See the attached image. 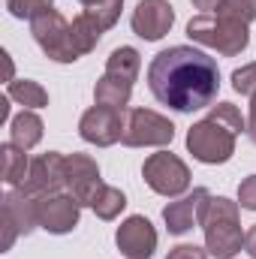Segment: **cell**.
I'll list each match as a JSON object with an SVG mask.
<instances>
[{
	"mask_svg": "<svg viewBox=\"0 0 256 259\" xmlns=\"http://www.w3.org/2000/svg\"><path fill=\"white\" fill-rule=\"evenodd\" d=\"M148 88L163 106L175 112H196L211 106V100L217 97L220 69L205 52H196L190 46H172L151 61Z\"/></svg>",
	"mask_w": 256,
	"mask_h": 259,
	"instance_id": "1",
	"label": "cell"
},
{
	"mask_svg": "<svg viewBox=\"0 0 256 259\" xmlns=\"http://www.w3.org/2000/svg\"><path fill=\"white\" fill-rule=\"evenodd\" d=\"M241 130L247 133V121L241 118L238 106L217 103V106H211L208 118H202L199 124L190 127L187 151L199 163H208V166L226 163L235 154V139L241 136Z\"/></svg>",
	"mask_w": 256,
	"mask_h": 259,
	"instance_id": "2",
	"label": "cell"
},
{
	"mask_svg": "<svg viewBox=\"0 0 256 259\" xmlns=\"http://www.w3.org/2000/svg\"><path fill=\"white\" fill-rule=\"evenodd\" d=\"M202 232H205V250L217 259H232L244 247V232L238 223V202L223 199V196H211L202 220H199Z\"/></svg>",
	"mask_w": 256,
	"mask_h": 259,
	"instance_id": "3",
	"label": "cell"
},
{
	"mask_svg": "<svg viewBox=\"0 0 256 259\" xmlns=\"http://www.w3.org/2000/svg\"><path fill=\"white\" fill-rule=\"evenodd\" d=\"M187 36H190L193 42H202V46L220 52L223 58H235V55H241V52L247 49V42H250V30H247V24L229 18V15H220V12L190 18V24H187Z\"/></svg>",
	"mask_w": 256,
	"mask_h": 259,
	"instance_id": "4",
	"label": "cell"
},
{
	"mask_svg": "<svg viewBox=\"0 0 256 259\" xmlns=\"http://www.w3.org/2000/svg\"><path fill=\"white\" fill-rule=\"evenodd\" d=\"M30 33L46 58H52L58 64L78 61V52L72 49V36H69V21L58 9H46L36 18H30Z\"/></svg>",
	"mask_w": 256,
	"mask_h": 259,
	"instance_id": "5",
	"label": "cell"
},
{
	"mask_svg": "<svg viewBox=\"0 0 256 259\" xmlns=\"http://www.w3.org/2000/svg\"><path fill=\"white\" fill-rule=\"evenodd\" d=\"M39 226V214H36V199L24 193L21 187H9V193L3 196V211H0V250H9L15 244L18 235H27Z\"/></svg>",
	"mask_w": 256,
	"mask_h": 259,
	"instance_id": "6",
	"label": "cell"
},
{
	"mask_svg": "<svg viewBox=\"0 0 256 259\" xmlns=\"http://www.w3.org/2000/svg\"><path fill=\"white\" fill-rule=\"evenodd\" d=\"M175 139V124L151 109H130L121 142L127 148H163Z\"/></svg>",
	"mask_w": 256,
	"mask_h": 259,
	"instance_id": "7",
	"label": "cell"
},
{
	"mask_svg": "<svg viewBox=\"0 0 256 259\" xmlns=\"http://www.w3.org/2000/svg\"><path fill=\"white\" fill-rule=\"evenodd\" d=\"M142 175H145V184L160 196H181L190 187V169L184 166L181 157L169 151L151 154L142 166Z\"/></svg>",
	"mask_w": 256,
	"mask_h": 259,
	"instance_id": "8",
	"label": "cell"
},
{
	"mask_svg": "<svg viewBox=\"0 0 256 259\" xmlns=\"http://www.w3.org/2000/svg\"><path fill=\"white\" fill-rule=\"evenodd\" d=\"M66 187V157L58 151H49V154H39L36 160H30V169H27V178L21 184L24 193H30L33 199H42V196H55Z\"/></svg>",
	"mask_w": 256,
	"mask_h": 259,
	"instance_id": "9",
	"label": "cell"
},
{
	"mask_svg": "<svg viewBox=\"0 0 256 259\" xmlns=\"http://www.w3.org/2000/svg\"><path fill=\"white\" fill-rule=\"evenodd\" d=\"M124 124H127V115L124 109H112V106H94L81 115L78 121V136L97 148H109L115 142H121L124 136Z\"/></svg>",
	"mask_w": 256,
	"mask_h": 259,
	"instance_id": "10",
	"label": "cell"
},
{
	"mask_svg": "<svg viewBox=\"0 0 256 259\" xmlns=\"http://www.w3.org/2000/svg\"><path fill=\"white\" fill-rule=\"evenodd\" d=\"M66 190L81 208L84 205L94 208V199L103 190V178H100V166L88 154H69L66 157Z\"/></svg>",
	"mask_w": 256,
	"mask_h": 259,
	"instance_id": "11",
	"label": "cell"
},
{
	"mask_svg": "<svg viewBox=\"0 0 256 259\" xmlns=\"http://www.w3.org/2000/svg\"><path fill=\"white\" fill-rule=\"evenodd\" d=\"M172 21H175V9L169 6V0H142L133 9V18H130L133 33L142 36L145 42L163 39L172 30Z\"/></svg>",
	"mask_w": 256,
	"mask_h": 259,
	"instance_id": "12",
	"label": "cell"
},
{
	"mask_svg": "<svg viewBox=\"0 0 256 259\" xmlns=\"http://www.w3.org/2000/svg\"><path fill=\"white\" fill-rule=\"evenodd\" d=\"M36 214H39V226L52 235H66L78 226V214L81 205L69 193H55L36 199Z\"/></svg>",
	"mask_w": 256,
	"mask_h": 259,
	"instance_id": "13",
	"label": "cell"
},
{
	"mask_svg": "<svg viewBox=\"0 0 256 259\" xmlns=\"http://www.w3.org/2000/svg\"><path fill=\"white\" fill-rule=\"evenodd\" d=\"M115 241H118V250L127 259H151L157 250V232L151 226V220L133 214L127 217L118 232H115Z\"/></svg>",
	"mask_w": 256,
	"mask_h": 259,
	"instance_id": "14",
	"label": "cell"
},
{
	"mask_svg": "<svg viewBox=\"0 0 256 259\" xmlns=\"http://www.w3.org/2000/svg\"><path fill=\"white\" fill-rule=\"evenodd\" d=\"M208 199H211V193H208L205 187H196L190 196H184V199H178V202H169V205L163 208L166 229H169L172 235H184V232H190L193 226L202 220V211H205Z\"/></svg>",
	"mask_w": 256,
	"mask_h": 259,
	"instance_id": "15",
	"label": "cell"
},
{
	"mask_svg": "<svg viewBox=\"0 0 256 259\" xmlns=\"http://www.w3.org/2000/svg\"><path fill=\"white\" fill-rule=\"evenodd\" d=\"M39 139H42V121H39V115H36V112L24 109V112H18V115L9 121V142H12V145H18L21 151L36 148V145H39Z\"/></svg>",
	"mask_w": 256,
	"mask_h": 259,
	"instance_id": "16",
	"label": "cell"
},
{
	"mask_svg": "<svg viewBox=\"0 0 256 259\" xmlns=\"http://www.w3.org/2000/svg\"><path fill=\"white\" fill-rule=\"evenodd\" d=\"M106 30L100 27V21L91 15V12H78L75 18H72V24H69V36H72V49L78 52V58H84L88 52H94L97 49V42H100V36H103Z\"/></svg>",
	"mask_w": 256,
	"mask_h": 259,
	"instance_id": "17",
	"label": "cell"
},
{
	"mask_svg": "<svg viewBox=\"0 0 256 259\" xmlns=\"http://www.w3.org/2000/svg\"><path fill=\"white\" fill-rule=\"evenodd\" d=\"M27 169H30L27 151H21V148L12 145V142L0 145V178H3V184L21 187L24 178H27Z\"/></svg>",
	"mask_w": 256,
	"mask_h": 259,
	"instance_id": "18",
	"label": "cell"
},
{
	"mask_svg": "<svg viewBox=\"0 0 256 259\" xmlns=\"http://www.w3.org/2000/svg\"><path fill=\"white\" fill-rule=\"evenodd\" d=\"M130 97H133V84L124 78H115V75H106L97 81L94 88V100L97 106H112V109H127Z\"/></svg>",
	"mask_w": 256,
	"mask_h": 259,
	"instance_id": "19",
	"label": "cell"
},
{
	"mask_svg": "<svg viewBox=\"0 0 256 259\" xmlns=\"http://www.w3.org/2000/svg\"><path fill=\"white\" fill-rule=\"evenodd\" d=\"M6 97L15 100V103H21V106L30 109V112L49 106V94H46V88H42L39 81H30V78H12L9 88H6Z\"/></svg>",
	"mask_w": 256,
	"mask_h": 259,
	"instance_id": "20",
	"label": "cell"
},
{
	"mask_svg": "<svg viewBox=\"0 0 256 259\" xmlns=\"http://www.w3.org/2000/svg\"><path fill=\"white\" fill-rule=\"evenodd\" d=\"M139 66H142V58H139V52L136 49H130V46H121V49H115L112 55H109V61H106V75H115V78H124V81H136V75H139Z\"/></svg>",
	"mask_w": 256,
	"mask_h": 259,
	"instance_id": "21",
	"label": "cell"
},
{
	"mask_svg": "<svg viewBox=\"0 0 256 259\" xmlns=\"http://www.w3.org/2000/svg\"><path fill=\"white\" fill-rule=\"evenodd\" d=\"M124 208H127V196L121 193L118 187L103 184V190H100L97 199H94V211H97V217H100V220H115Z\"/></svg>",
	"mask_w": 256,
	"mask_h": 259,
	"instance_id": "22",
	"label": "cell"
},
{
	"mask_svg": "<svg viewBox=\"0 0 256 259\" xmlns=\"http://www.w3.org/2000/svg\"><path fill=\"white\" fill-rule=\"evenodd\" d=\"M220 15H229L235 21L250 24V21H256V0H223Z\"/></svg>",
	"mask_w": 256,
	"mask_h": 259,
	"instance_id": "23",
	"label": "cell"
},
{
	"mask_svg": "<svg viewBox=\"0 0 256 259\" xmlns=\"http://www.w3.org/2000/svg\"><path fill=\"white\" fill-rule=\"evenodd\" d=\"M6 9L15 15V18H36L39 12L52 9V0H6Z\"/></svg>",
	"mask_w": 256,
	"mask_h": 259,
	"instance_id": "24",
	"label": "cell"
},
{
	"mask_svg": "<svg viewBox=\"0 0 256 259\" xmlns=\"http://www.w3.org/2000/svg\"><path fill=\"white\" fill-rule=\"evenodd\" d=\"M232 88L238 94H244V97H253L256 94V64H247V66H241V69H235L232 72Z\"/></svg>",
	"mask_w": 256,
	"mask_h": 259,
	"instance_id": "25",
	"label": "cell"
},
{
	"mask_svg": "<svg viewBox=\"0 0 256 259\" xmlns=\"http://www.w3.org/2000/svg\"><path fill=\"white\" fill-rule=\"evenodd\" d=\"M238 205L247 208V211H256V175L244 178L238 184Z\"/></svg>",
	"mask_w": 256,
	"mask_h": 259,
	"instance_id": "26",
	"label": "cell"
},
{
	"mask_svg": "<svg viewBox=\"0 0 256 259\" xmlns=\"http://www.w3.org/2000/svg\"><path fill=\"white\" fill-rule=\"evenodd\" d=\"M208 256H211V253L202 250V247H196V244H178V247L169 250L166 259H208Z\"/></svg>",
	"mask_w": 256,
	"mask_h": 259,
	"instance_id": "27",
	"label": "cell"
},
{
	"mask_svg": "<svg viewBox=\"0 0 256 259\" xmlns=\"http://www.w3.org/2000/svg\"><path fill=\"white\" fill-rule=\"evenodd\" d=\"M193 6L202 9V15H214V12H220L223 0H193Z\"/></svg>",
	"mask_w": 256,
	"mask_h": 259,
	"instance_id": "28",
	"label": "cell"
},
{
	"mask_svg": "<svg viewBox=\"0 0 256 259\" xmlns=\"http://www.w3.org/2000/svg\"><path fill=\"white\" fill-rule=\"evenodd\" d=\"M247 136H250V142L256 145V94L250 97V118H247Z\"/></svg>",
	"mask_w": 256,
	"mask_h": 259,
	"instance_id": "29",
	"label": "cell"
},
{
	"mask_svg": "<svg viewBox=\"0 0 256 259\" xmlns=\"http://www.w3.org/2000/svg\"><path fill=\"white\" fill-rule=\"evenodd\" d=\"M244 250H247V253L256 259V223L247 229V232H244Z\"/></svg>",
	"mask_w": 256,
	"mask_h": 259,
	"instance_id": "30",
	"label": "cell"
},
{
	"mask_svg": "<svg viewBox=\"0 0 256 259\" xmlns=\"http://www.w3.org/2000/svg\"><path fill=\"white\" fill-rule=\"evenodd\" d=\"M6 118H9V97L0 100V121H6Z\"/></svg>",
	"mask_w": 256,
	"mask_h": 259,
	"instance_id": "31",
	"label": "cell"
},
{
	"mask_svg": "<svg viewBox=\"0 0 256 259\" xmlns=\"http://www.w3.org/2000/svg\"><path fill=\"white\" fill-rule=\"evenodd\" d=\"M81 6H94V3H106V0H78Z\"/></svg>",
	"mask_w": 256,
	"mask_h": 259,
	"instance_id": "32",
	"label": "cell"
}]
</instances>
